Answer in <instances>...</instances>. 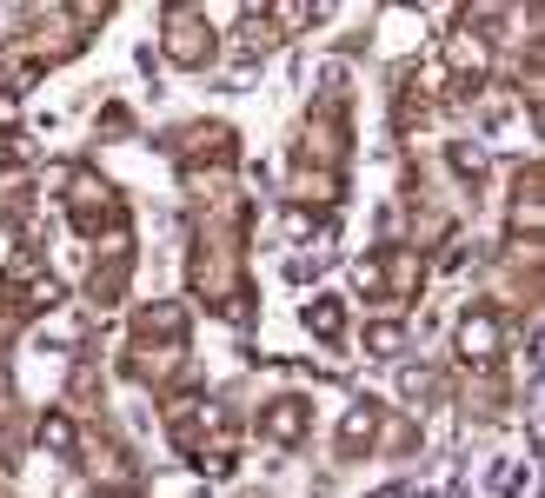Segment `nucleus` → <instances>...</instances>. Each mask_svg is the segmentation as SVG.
I'll return each instance as SVG.
<instances>
[{
	"label": "nucleus",
	"instance_id": "1",
	"mask_svg": "<svg viewBox=\"0 0 545 498\" xmlns=\"http://www.w3.org/2000/svg\"><path fill=\"white\" fill-rule=\"evenodd\" d=\"M306 432V406H273V439H293Z\"/></svg>",
	"mask_w": 545,
	"mask_h": 498
},
{
	"label": "nucleus",
	"instance_id": "2",
	"mask_svg": "<svg viewBox=\"0 0 545 498\" xmlns=\"http://www.w3.org/2000/svg\"><path fill=\"white\" fill-rule=\"evenodd\" d=\"M306 319H313V332H339V313H333V299H313V313H306Z\"/></svg>",
	"mask_w": 545,
	"mask_h": 498
}]
</instances>
